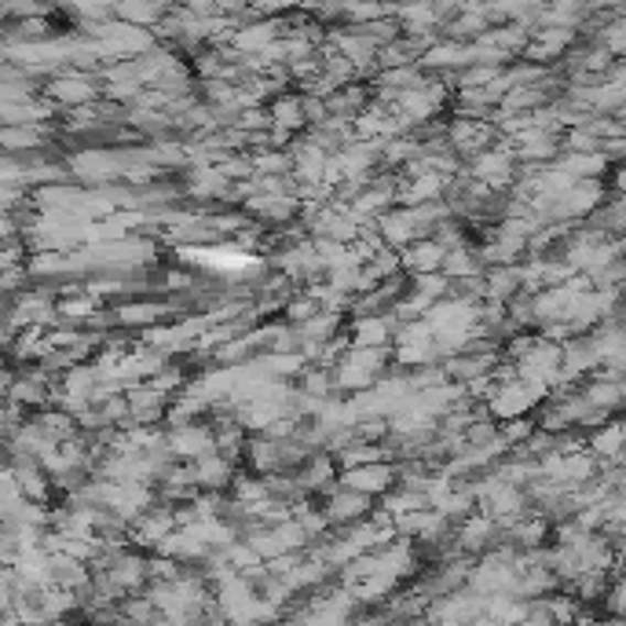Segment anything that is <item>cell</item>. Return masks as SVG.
<instances>
[{
  "label": "cell",
  "instance_id": "6",
  "mask_svg": "<svg viewBox=\"0 0 626 626\" xmlns=\"http://www.w3.org/2000/svg\"><path fill=\"white\" fill-rule=\"evenodd\" d=\"M191 470H195V484H198V492H206V495H227L235 487L238 481V465L235 462H227L220 458V454H206V458H198V462H191Z\"/></svg>",
  "mask_w": 626,
  "mask_h": 626
},
{
  "label": "cell",
  "instance_id": "5",
  "mask_svg": "<svg viewBox=\"0 0 626 626\" xmlns=\"http://www.w3.org/2000/svg\"><path fill=\"white\" fill-rule=\"evenodd\" d=\"M396 334H400V323L396 315H359L348 319V348H396Z\"/></svg>",
  "mask_w": 626,
  "mask_h": 626
},
{
  "label": "cell",
  "instance_id": "1",
  "mask_svg": "<svg viewBox=\"0 0 626 626\" xmlns=\"http://www.w3.org/2000/svg\"><path fill=\"white\" fill-rule=\"evenodd\" d=\"M44 99H48L55 110L74 114V110H85V107L99 104V99H104V85H99L96 74L63 71L44 85Z\"/></svg>",
  "mask_w": 626,
  "mask_h": 626
},
{
  "label": "cell",
  "instance_id": "3",
  "mask_svg": "<svg viewBox=\"0 0 626 626\" xmlns=\"http://www.w3.org/2000/svg\"><path fill=\"white\" fill-rule=\"evenodd\" d=\"M341 484L374 498V503H381L385 495L400 487V462H378V465H359V470H345L341 473Z\"/></svg>",
  "mask_w": 626,
  "mask_h": 626
},
{
  "label": "cell",
  "instance_id": "10",
  "mask_svg": "<svg viewBox=\"0 0 626 626\" xmlns=\"http://www.w3.org/2000/svg\"><path fill=\"white\" fill-rule=\"evenodd\" d=\"M586 451L594 454L601 465H619L626 458V436H623L619 418L605 421V425H597V429H590L586 432Z\"/></svg>",
  "mask_w": 626,
  "mask_h": 626
},
{
  "label": "cell",
  "instance_id": "9",
  "mask_svg": "<svg viewBox=\"0 0 626 626\" xmlns=\"http://www.w3.org/2000/svg\"><path fill=\"white\" fill-rule=\"evenodd\" d=\"M400 260H403V276H411V279L440 276L443 260H447V249H443L436 238H418L411 249H403Z\"/></svg>",
  "mask_w": 626,
  "mask_h": 626
},
{
  "label": "cell",
  "instance_id": "2",
  "mask_svg": "<svg viewBox=\"0 0 626 626\" xmlns=\"http://www.w3.org/2000/svg\"><path fill=\"white\" fill-rule=\"evenodd\" d=\"M319 506H323V514L330 520V528H352V524H363V520H370L374 514H378V506H374V498L367 495H359V492H352V487L345 484H334L330 492L319 498Z\"/></svg>",
  "mask_w": 626,
  "mask_h": 626
},
{
  "label": "cell",
  "instance_id": "7",
  "mask_svg": "<svg viewBox=\"0 0 626 626\" xmlns=\"http://www.w3.org/2000/svg\"><path fill=\"white\" fill-rule=\"evenodd\" d=\"M374 227H378L381 242L389 246V249H396V253H403V249H411V246L418 242V238H425V235H421L418 220H414V213L407 209V206L389 209V213H385Z\"/></svg>",
  "mask_w": 626,
  "mask_h": 626
},
{
  "label": "cell",
  "instance_id": "12",
  "mask_svg": "<svg viewBox=\"0 0 626 626\" xmlns=\"http://www.w3.org/2000/svg\"><path fill=\"white\" fill-rule=\"evenodd\" d=\"M619 425H623V436H626V411L619 414Z\"/></svg>",
  "mask_w": 626,
  "mask_h": 626
},
{
  "label": "cell",
  "instance_id": "8",
  "mask_svg": "<svg viewBox=\"0 0 626 626\" xmlns=\"http://www.w3.org/2000/svg\"><path fill=\"white\" fill-rule=\"evenodd\" d=\"M125 396H129V407H132V425H165L173 400H169L165 392H158L151 381L132 385Z\"/></svg>",
  "mask_w": 626,
  "mask_h": 626
},
{
  "label": "cell",
  "instance_id": "11",
  "mask_svg": "<svg viewBox=\"0 0 626 626\" xmlns=\"http://www.w3.org/2000/svg\"><path fill=\"white\" fill-rule=\"evenodd\" d=\"M378 509L385 517H392V520H400V517H407V514H421V509H432V503H429V495L425 492H414V487H396V492H389L378 503Z\"/></svg>",
  "mask_w": 626,
  "mask_h": 626
},
{
  "label": "cell",
  "instance_id": "4",
  "mask_svg": "<svg viewBox=\"0 0 626 626\" xmlns=\"http://www.w3.org/2000/svg\"><path fill=\"white\" fill-rule=\"evenodd\" d=\"M216 451V429L213 421H191V425H176L169 429V454H173L176 462H198L206 458V454Z\"/></svg>",
  "mask_w": 626,
  "mask_h": 626
}]
</instances>
